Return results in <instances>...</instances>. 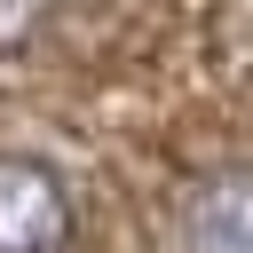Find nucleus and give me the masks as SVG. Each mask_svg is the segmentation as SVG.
Listing matches in <instances>:
<instances>
[{"label": "nucleus", "mask_w": 253, "mask_h": 253, "mask_svg": "<svg viewBox=\"0 0 253 253\" xmlns=\"http://www.w3.org/2000/svg\"><path fill=\"white\" fill-rule=\"evenodd\" d=\"M47 24V0H0V55L32 47V32Z\"/></svg>", "instance_id": "nucleus-3"}, {"label": "nucleus", "mask_w": 253, "mask_h": 253, "mask_svg": "<svg viewBox=\"0 0 253 253\" xmlns=\"http://www.w3.org/2000/svg\"><path fill=\"white\" fill-rule=\"evenodd\" d=\"M182 245L190 253H253V166L198 182V198L182 213Z\"/></svg>", "instance_id": "nucleus-2"}, {"label": "nucleus", "mask_w": 253, "mask_h": 253, "mask_svg": "<svg viewBox=\"0 0 253 253\" xmlns=\"http://www.w3.org/2000/svg\"><path fill=\"white\" fill-rule=\"evenodd\" d=\"M79 198L47 158L0 150V253H71Z\"/></svg>", "instance_id": "nucleus-1"}]
</instances>
